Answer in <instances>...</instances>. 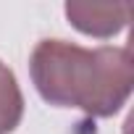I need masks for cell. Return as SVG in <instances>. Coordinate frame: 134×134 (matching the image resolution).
<instances>
[{
  "label": "cell",
  "mask_w": 134,
  "mask_h": 134,
  "mask_svg": "<svg viewBox=\"0 0 134 134\" xmlns=\"http://www.w3.org/2000/svg\"><path fill=\"white\" fill-rule=\"evenodd\" d=\"M29 69L42 100L100 118L118 113L134 84L129 47L87 50L66 40H42L32 53Z\"/></svg>",
  "instance_id": "obj_1"
},
{
  "label": "cell",
  "mask_w": 134,
  "mask_h": 134,
  "mask_svg": "<svg viewBox=\"0 0 134 134\" xmlns=\"http://www.w3.org/2000/svg\"><path fill=\"white\" fill-rule=\"evenodd\" d=\"M69 21L92 37L118 34L131 16V3H66Z\"/></svg>",
  "instance_id": "obj_2"
},
{
  "label": "cell",
  "mask_w": 134,
  "mask_h": 134,
  "mask_svg": "<svg viewBox=\"0 0 134 134\" xmlns=\"http://www.w3.org/2000/svg\"><path fill=\"white\" fill-rule=\"evenodd\" d=\"M24 116V95L13 71L0 60V134H11Z\"/></svg>",
  "instance_id": "obj_3"
}]
</instances>
